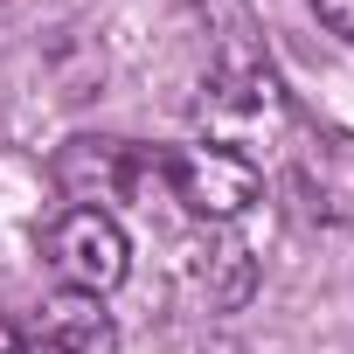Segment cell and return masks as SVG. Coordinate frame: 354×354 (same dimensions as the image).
Instances as JSON below:
<instances>
[{"mask_svg":"<svg viewBox=\"0 0 354 354\" xmlns=\"http://www.w3.org/2000/svg\"><path fill=\"white\" fill-rule=\"evenodd\" d=\"M153 181L181 202L202 223H236L257 195H264V174L250 153H236L230 139H195V146H174L153 160Z\"/></svg>","mask_w":354,"mask_h":354,"instance_id":"1","label":"cell"},{"mask_svg":"<svg viewBox=\"0 0 354 354\" xmlns=\"http://www.w3.org/2000/svg\"><path fill=\"white\" fill-rule=\"evenodd\" d=\"M42 264L63 292H84V299H104L125 271H132V243L125 230L111 223V209H84L70 202L49 230H42Z\"/></svg>","mask_w":354,"mask_h":354,"instance_id":"2","label":"cell"},{"mask_svg":"<svg viewBox=\"0 0 354 354\" xmlns=\"http://www.w3.org/2000/svg\"><path fill=\"white\" fill-rule=\"evenodd\" d=\"M21 347H28V354H118V326H111V313H104L97 299L63 292V299L42 306V319L28 326Z\"/></svg>","mask_w":354,"mask_h":354,"instance_id":"3","label":"cell"},{"mask_svg":"<svg viewBox=\"0 0 354 354\" xmlns=\"http://www.w3.org/2000/svg\"><path fill=\"white\" fill-rule=\"evenodd\" d=\"M313 8H319V21H326L333 35H347V42H354V0H313Z\"/></svg>","mask_w":354,"mask_h":354,"instance_id":"4","label":"cell"},{"mask_svg":"<svg viewBox=\"0 0 354 354\" xmlns=\"http://www.w3.org/2000/svg\"><path fill=\"white\" fill-rule=\"evenodd\" d=\"M0 354H28V347H21V333H15L8 319H0Z\"/></svg>","mask_w":354,"mask_h":354,"instance_id":"5","label":"cell"}]
</instances>
